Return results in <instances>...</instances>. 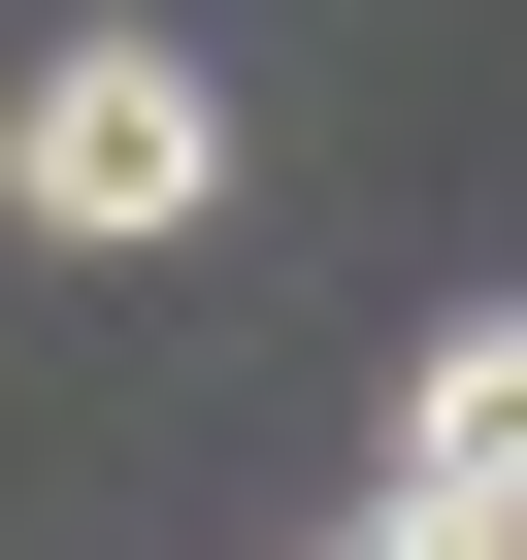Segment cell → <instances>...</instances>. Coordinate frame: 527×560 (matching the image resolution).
<instances>
[{
    "label": "cell",
    "instance_id": "cell-2",
    "mask_svg": "<svg viewBox=\"0 0 527 560\" xmlns=\"http://www.w3.org/2000/svg\"><path fill=\"white\" fill-rule=\"evenodd\" d=\"M396 462H429V494H527V298H461V330L396 363Z\"/></svg>",
    "mask_w": 527,
    "mask_h": 560
},
{
    "label": "cell",
    "instance_id": "cell-1",
    "mask_svg": "<svg viewBox=\"0 0 527 560\" xmlns=\"http://www.w3.org/2000/svg\"><path fill=\"white\" fill-rule=\"evenodd\" d=\"M0 231H67V264L231 231V67H198V34H67L34 100H0Z\"/></svg>",
    "mask_w": 527,
    "mask_h": 560
},
{
    "label": "cell",
    "instance_id": "cell-3",
    "mask_svg": "<svg viewBox=\"0 0 527 560\" xmlns=\"http://www.w3.org/2000/svg\"><path fill=\"white\" fill-rule=\"evenodd\" d=\"M363 560H527V494H429V462H396V494H363Z\"/></svg>",
    "mask_w": 527,
    "mask_h": 560
}]
</instances>
